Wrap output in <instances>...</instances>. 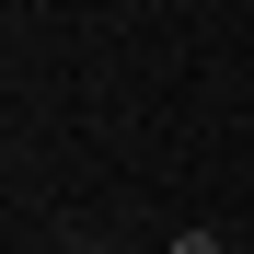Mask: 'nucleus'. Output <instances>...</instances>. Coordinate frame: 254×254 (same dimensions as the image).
Instances as JSON below:
<instances>
[{"instance_id": "obj_1", "label": "nucleus", "mask_w": 254, "mask_h": 254, "mask_svg": "<svg viewBox=\"0 0 254 254\" xmlns=\"http://www.w3.org/2000/svg\"><path fill=\"white\" fill-rule=\"evenodd\" d=\"M174 254H220V243H208V231H185V243H174Z\"/></svg>"}, {"instance_id": "obj_2", "label": "nucleus", "mask_w": 254, "mask_h": 254, "mask_svg": "<svg viewBox=\"0 0 254 254\" xmlns=\"http://www.w3.org/2000/svg\"><path fill=\"white\" fill-rule=\"evenodd\" d=\"M93 254H116V243H93Z\"/></svg>"}]
</instances>
